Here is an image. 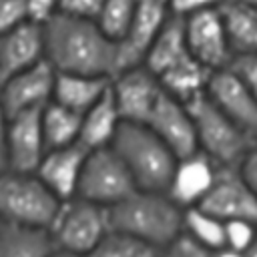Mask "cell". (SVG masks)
<instances>
[{
    "instance_id": "1",
    "label": "cell",
    "mask_w": 257,
    "mask_h": 257,
    "mask_svg": "<svg viewBox=\"0 0 257 257\" xmlns=\"http://www.w3.org/2000/svg\"><path fill=\"white\" fill-rule=\"evenodd\" d=\"M44 60L56 72L112 78L118 72L116 42L94 20L54 14L42 24Z\"/></svg>"
},
{
    "instance_id": "2",
    "label": "cell",
    "mask_w": 257,
    "mask_h": 257,
    "mask_svg": "<svg viewBox=\"0 0 257 257\" xmlns=\"http://www.w3.org/2000/svg\"><path fill=\"white\" fill-rule=\"evenodd\" d=\"M183 213L167 193L137 189L108 209L110 229L165 249L183 233Z\"/></svg>"
},
{
    "instance_id": "3",
    "label": "cell",
    "mask_w": 257,
    "mask_h": 257,
    "mask_svg": "<svg viewBox=\"0 0 257 257\" xmlns=\"http://www.w3.org/2000/svg\"><path fill=\"white\" fill-rule=\"evenodd\" d=\"M110 147L126 165L137 189L167 191L177 157L147 124L122 122Z\"/></svg>"
},
{
    "instance_id": "4",
    "label": "cell",
    "mask_w": 257,
    "mask_h": 257,
    "mask_svg": "<svg viewBox=\"0 0 257 257\" xmlns=\"http://www.w3.org/2000/svg\"><path fill=\"white\" fill-rule=\"evenodd\" d=\"M62 201L40 181L36 173L4 169L0 173V221L50 229Z\"/></svg>"
},
{
    "instance_id": "5",
    "label": "cell",
    "mask_w": 257,
    "mask_h": 257,
    "mask_svg": "<svg viewBox=\"0 0 257 257\" xmlns=\"http://www.w3.org/2000/svg\"><path fill=\"white\" fill-rule=\"evenodd\" d=\"M197 137V151L207 155L219 167H239L253 139L247 137L231 118H227L207 94L187 104Z\"/></svg>"
},
{
    "instance_id": "6",
    "label": "cell",
    "mask_w": 257,
    "mask_h": 257,
    "mask_svg": "<svg viewBox=\"0 0 257 257\" xmlns=\"http://www.w3.org/2000/svg\"><path fill=\"white\" fill-rule=\"evenodd\" d=\"M108 231V209L80 197L64 201L48 229L56 249L78 257H88Z\"/></svg>"
},
{
    "instance_id": "7",
    "label": "cell",
    "mask_w": 257,
    "mask_h": 257,
    "mask_svg": "<svg viewBox=\"0 0 257 257\" xmlns=\"http://www.w3.org/2000/svg\"><path fill=\"white\" fill-rule=\"evenodd\" d=\"M135 191L137 185L126 165L120 161L112 147L88 151L80 173L76 197L110 209Z\"/></svg>"
},
{
    "instance_id": "8",
    "label": "cell",
    "mask_w": 257,
    "mask_h": 257,
    "mask_svg": "<svg viewBox=\"0 0 257 257\" xmlns=\"http://www.w3.org/2000/svg\"><path fill=\"white\" fill-rule=\"evenodd\" d=\"M183 30L189 54L207 70L217 72L231 64L233 52L219 6L183 18Z\"/></svg>"
},
{
    "instance_id": "9",
    "label": "cell",
    "mask_w": 257,
    "mask_h": 257,
    "mask_svg": "<svg viewBox=\"0 0 257 257\" xmlns=\"http://www.w3.org/2000/svg\"><path fill=\"white\" fill-rule=\"evenodd\" d=\"M110 92L122 122L145 124L163 94L159 78L145 66H131L110 78Z\"/></svg>"
},
{
    "instance_id": "10",
    "label": "cell",
    "mask_w": 257,
    "mask_h": 257,
    "mask_svg": "<svg viewBox=\"0 0 257 257\" xmlns=\"http://www.w3.org/2000/svg\"><path fill=\"white\" fill-rule=\"evenodd\" d=\"M40 110L42 108L6 116V122L2 128L6 169L34 173L42 157L46 155Z\"/></svg>"
},
{
    "instance_id": "11",
    "label": "cell",
    "mask_w": 257,
    "mask_h": 257,
    "mask_svg": "<svg viewBox=\"0 0 257 257\" xmlns=\"http://www.w3.org/2000/svg\"><path fill=\"white\" fill-rule=\"evenodd\" d=\"M56 70L46 62L14 72L0 82V102L6 116L44 108L52 100Z\"/></svg>"
},
{
    "instance_id": "12",
    "label": "cell",
    "mask_w": 257,
    "mask_h": 257,
    "mask_svg": "<svg viewBox=\"0 0 257 257\" xmlns=\"http://www.w3.org/2000/svg\"><path fill=\"white\" fill-rule=\"evenodd\" d=\"M205 211L227 221H253L257 223V195L245 183L237 167H221L219 175L199 205Z\"/></svg>"
},
{
    "instance_id": "13",
    "label": "cell",
    "mask_w": 257,
    "mask_h": 257,
    "mask_svg": "<svg viewBox=\"0 0 257 257\" xmlns=\"http://www.w3.org/2000/svg\"><path fill=\"white\" fill-rule=\"evenodd\" d=\"M205 94L247 137L253 141L257 139V98L245 88L229 66L211 74Z\"/></svg>"
},
{
    "instance_id": "14",
    "label": "cell",
    "mask_w": 257,
    "mask_h": 257,
    "mask_svg": "<svg viewBox=\"0 0 257 257\" xmlns=\"http://www.w3.org/2000/svg\"><path fill=\"white\" fill-rule=\"evenodd\" d=\"M219 169L221 167L201 151L181 157L177 159V165L173 169V175L165 193L181 209L199 207L207 197V193L211 191L219 175Z\"/></svg>"
},
{
    "instance_id": "15",
    "label": "cell",
    "mask_w": 257,
    "mask_h": 257,
    "mask_svg": "<svg viewBox=\"0 0 257 257\" xmlns=\"http://www.w3.org/2000/svg\"><path fill=\"white\" fill-rule=\"evenodd\" d=\"M145 124L175 153L177 159L197 151L195 124L187 104L173 98L165 90Z\"/></svg>"
},
{
    "instance_id": "16",
    "label": "cell",
    "mask_w": 257,
    "mask_h": 257,
    "mask_svg": "<svg viewBox=\"0 0 257 257\" xmlns=\"http://www.w3.org/2000/svg\"><path fill=\"white\" fill-rule=\"evenodd\" d=\"M169 8L167 2H151V4H139L135 18L126 30V34L116 42V54H118V72L131 66L143 64L151 44L159 36L161 28L169 20Z\"/></svg>"
},
{
    "instance_id": "17",
    "label": "cell",
    "mask_w": 257,
    "mask_h": 257,
    "mask_svg": "<svg viewBox=\"0 0 257 257\" xmlns=\"http://www.w3.org/2000/svg\"><path fill=\"white\" fill-rule=\"evenodd\" d=\"M86 155H88V151L80 143L70 145V147L50 149V151H46V155L42 157V161L34 173L54 193V197L64 203V201L76 197L78 181H80V173H82Z\"/></svg>"
},
{
    "instance_id": "18",
    "label": "cell",
    "mask_w": 257,
    "mask_h": 257,
    "mask_svg": "<svg viewBox=\"0 0 257 257\" xmlns=\"http://www.w3.org/2000/svg\"><path fill=\"white\" fill-rule=\"evenodd\" d=\"M0 60L4 78L44 60V30L32 20L0 36ZM2 78V80H4Z\"/></svg>"
},
{
    "instance_id": "19",
    "label": "cell",
    "mask_w": 257,
    "mask_h": 257,
    "mask_svg": "<svg viewBox=\"0 0 257 257\" xmlns=\"http://www.w3.org/2000/svg\"><path fill=\"white\" fill-rule=\"evenodd\" d=\"M122 124V118L118 114V108L114 104L110 86L104 92V96L94 102L86 112L80 116V145L86 151H96L110 147L118 128Z\"/></svg>"
},
{
    "instance_id": "20",
    "label": "cell",
    "mask_w": 257,
    "mask_h": 257,
    "mask_svg": "<svg viewBox=\"0 0 257 257\" xmlns=\"http://www.w3.org/2000/svg\"><path fill=\"white\" fill-rule=\"evenodd\" d=\"M108 86H110V78H104V76L56 72L52 102H58V104L82 114L104 96Z\"/></svg>"
},
{
    "instance_id": "21",
    "label": "cell",
    "mask_w": 257,
    "mask_h": 257,
    "mask_svg": "<svg viewBox=\"0 0 257 257\" xmlns=\"http://www.w3.org/2000/svg\"><path fill=\"white\" fill-rule=\"evenodd\" d=\"M219 10L233 58L241 54H257V8L243 0H223Z\"/></svg>"
},
{
    "instance_id": "22",
    "label": "cell",
    "mask_w": 257,
    "mask_h": 257,
    "mask_svg": "<svg viewBox=\"0 0 257 257\" xmlns=\"http://www.w3.org/2000/svg\"><path fill=\"white\" fill-rule=\"evenodd\" d=\"M189 48L185 42V30H183V18L169 16L165 26L161 28L159 36L151 44L143 64L155 74L161 76L181 60L189 58Z\"/></svg>"
},
{
    "instance_id": "23",
    "label": "cell",
    "mask_w": 257,
    "mask_h": 257,
    "mask_svg": "<svg viewBox=\"0 0 257 257\" xmlns=\"http://www.w3.org/2000/svg\"><path fill=\"white\" fill-rule=\"evenodd\" d=\"M211 74H213L211 70H207L193 56H189L157 78L161 82V88L167 94L181 100L183 104H189L191 100H195L197 96L207 92Z\"/></svg>"
},
{
    "instance_id": "24",
    "label": "cell",
    "mask_w": 257,
    "mask_h": 257,
    "mask_svg": "<svg viewBox=\"0 0 257 257\" xmlns=\"http://www.w3.org/2000/svg\"><path fill=\"white\" fill-rule=\"evenodd\" d=\"M54 241L46 229L0 221V257H48Z\"/></svg>"
},
{
    "instance_id": "25",
    "label": "cell",
    "mask_w": 257,
    "mask_h": 257,
    "mask_svg": "<svg viewBox=\"0 0 257 257\" xmlns=\"http://www.w3.org/2000/svg\"><path fill=\"white\" fill-rule=\"evenodd\" d=\"M80 116L82 114L50 100L40 110V122H42V135H44L46 151L78 145V141H80Z\"/></svg>"
},
{
    "instance_id": "26",
    "label": "cell",
    "mask_w": 257,
    "mask_h": 257,
    "mask_svg": "<svg viewBox=\"0 0 257 257\" xmlns=\"http://www.w3.org/2000/svg\"><path fill=\"white\" fill-rule=\"evenodd\" d=\"M183 233L207 247L209 251H217L225 247V223L203 207H191L183 213Z\"/></svg>"
},
{
    "instance_id": "27",
    "label": "cell",
    "mask_w": 257,
    "mask_h": 257,
    "mask_svg": "<svg viewBox=\"0 0 257 257\" xmlns=\"http://www.w3.org/2000/svg\"><path fill=\"white\" fill-rule=\"evenodd\" d=\"M137 6V0H104L94 22L112 42H118L126 34L135 18Z\"/></svg>"
},
{
    "instance_id": "28",
    "label": "cell",
    "mask_w": 257,
    "mask_h": 257,
    "mask_svg": "<svg viewBox=\"0 0 257 257\" xmlns=\"http://www.w3.org/2000/svg\"><path fill=\"white\" fill-rule=\"evenodd\" d=\"M88 257H161V249L110 229Z\"/></svg>"
},
{
    "instance_id": "29",
    "label": "cell",
    "mask_w": 257,
    "mask_h": 257,
    "mask_svg": "<svg viewBox=\"0 0 257 257\" xmlns=\"http://www.w3.org/2000/svg\"><path fill=\"white\" fill-rule=\"evenodd\" d=\"M257 235V223L253 221H227L225 223V247L245 253Z\"/></svg>"
},
{
    "instance_id": "30",
    "label": "cell",
    "mask_w": 257,
    "mask_h": 257,
    "mask_svg": "<svg viewBox=\"0 0 257 257\" xmlns=\"http://www.w3.org/2000/svg\"><path fill=\"white\" fill-rule=\"evenodd\" d=\"M28 20L30 16L26 0H0V36Z\"/></svg>"
},
{
    "instance_id": "31",
    "label": "cell",
    "mask_w": 257,
    "mask_h": 257,
    "mask_svg": "<svg viewBox=\"0 0 257 257\" xmlns=\"http://www.w3.org/2000/svg\"><path fill=\"white\" fill-rule=\"evenodd\" d=\"M229 68L245 84V88L257 98V54H241V56H235L231 60Z\"/></svg>"
},
{
    "instance_id": "32",
    "label": "cell",
    "mask_w": 257,
    "mask_h": 257,
    "mask_svg": "<svg viewBox=\"0 0 257 257\" xmlns=\"http://www.w3.org/2000/svg\"><path fill=\"white\" fill-rule=\"evenodd\" d=\"M161 257H213V251L199 245L185 233H181L175 241H171L163 251Z\"/></svg>"
},
{
    "instance_id": "33",
    "label": "cell",
    "mask_w": 257,
    "mask_h": 257,
    "mask_svg": "<svg viewBox=\"0 0 257 257\" xmlns=\"http://www.w3.org/2000/svg\"><path fill=\"white\" fill-rule=\"evenodd\" d=\"M102 2L104 0H60L56 14H64L80 20H96Z\"/></svg>"
},
{
    "instance_id": "34",
    "label": "cell",
    "mask_w": 257,
    "mask_h": 257,
    "mask_svg": "<svg viewBox=\"0 0 257 257\" xmlns=\"http://www.w3.org/2000/svg\"><path fill=\"white\" fill-rule=\"evenodd\" d=\"M223 0H167V8L169 14L175 18H187L193 16L197 12L209 10V8H217Z\"/></svg>"
},
{
    "instance_id": "35",
    "label": "cell",
    "mask_w": 257,
    "mask_h": 257,
    "mask_svg": "<svg viewBox=\"0 0 257 257\" xmlns=\"http://www.w3.org/2000/svg\"><path fill=\"white\" fill-rule=\"evenodd\" d=\"M237 171L241 173V177L245 179V183L253 189V193L257 195V139L251 143L249 151L245 153V157L241 159Z\"/></svg>"
},
{
    "instance_id": "36",
    "label": "cell",
    "mask_w": 257,
    "mask_h": 257,
    "mask_svg": "<svg viewBox=\"0 0 257 257\" xmlns=\"http://www.w3.org/2000/svg\"><path fill=\"white\" fill-rule=\"evenodd\" d=\"M28 2V16L36 24H44L58 12L60 0H26Z\"/></svg>"
},
{
    "instance_id": "37",
    "label": "cell",
    "mask_w": 257,
    "mask_h": 257,
    "mask_svg": "<svg viewBox=\"0 0 257 257\" xmlns=\"http://www.w3.org/2000/svg\"><path fill=\"white\" fill-rule=\"evenodd\" d=\"M213 257H245V255L239 253V251H233V249H229V247H221V249L213 251Z\"/></svg>"
},
{
    "instance_id": "38",
    "label": "cell",
    "mask_w": 257,
    "mask_h": 257,
    "mask_svg": "<svg viewBox=\"0 0 257 257\" xmlns=\"http://www.w3.org/2000/svg\"><path fill=\"white\" fill-rule=\"evenodd\" d=\"M245 257H257V235H255V239H253V243L249 245V249L243 253Z\"/></svg>"
},
{
    "instance_id": "39",
    "label": "cell",
    "mask_w": 257,
    "mask_h": 257,
    "mask_svg": "<svg viewBox=\"0 0 257 257\" xmlns=\"http://www.w3.org/2000/svg\"><path fill=\"white\" fill-rule=\"evenodd\" d=\"M48 257H78V255H72V253H66V251H62V249H54Z\"/></svg>"
},
{
    "instance_id": "40",
    "label": "cell",
    "mask_w": 257,
    "mask_h": 257,
    "mask_svg": "<svg viewBox=\"0 0 257 257\" xmlns=\"http://www.w3.org/2000/svg\"><path fill=\"white\" fill-rule=\"evenodd\" d=\"M6 169V157H4V145H2V137H0V173Z\"/></svg>"
},
{
    "instance_id": "41",
    "label": "cell",
    "mask_w": 257,
    "mask_h": 257,
    "mask_svg": "<svg viewBox=\"0 0 257 257\" xmlns=\"http://www.w3.org/2000/svg\"><path fill=\"white\" fill-rule=\"evenodd\" d=\"M4 122H6V112L2 108V102H0V137H2V128H4Z\"/></svg>"
},
{
    "instance_id": "42",
    "label": "cell",
    "mask_w": 257,
    "mask_h": 257,
    "mask_svg": "<svg viewBox=\"0 0 257 257\" xmlns=\"http://www.w3.org/2000/svg\"><path fill=\"white\" fill-rule=\"evenodd\" d=\"M139 4H151V2H167V0H137Z\"/></svg>"
},
{
    "instance_id": "43",
    "label": "cell",
    "mask_w": 257,
    "mask_h": 257,
    "mask_svg": "<svg viewBox=\"0 0 257 257\" xmlns=\"http://www.w3.org/2000/svg\"><path fill=\"white\" fill-rule=\"evenodd\" d=\"M243 2H247V4H251V6H255V8H257V0H243Z\"/></svg>"
},
{
    "instance_id": "44",
    "label": "cell",
    "mask_w": 257,
    "mask_h": 257,
    "mask_svg": "<svg viewBox=\"0 0 257 257\" xmlns=\"http://www.w3.org/2000/svg\"><path fill=\"white\" fill-rule=\"evenodd\" d=\"M2 78H4V74H2V60H0V82H2Z\"/></svg>"
}]
</instances>
